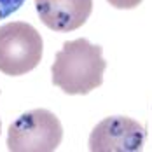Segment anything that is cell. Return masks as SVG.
<instances>
[{
	"instance_id": "cell-1",
	"label": "cell",
	"mask_w": 152,
	"mask_h": 152,
	"mask_svg": "<svg viewBox=\"0 0 152 152\" xmlns=\"http://www.w3.org/2000/svg\"><path fill=\"white\" fill-rule=\"evenodd\" d=\"M105 68L100 46L88 39L68 40L56 53L51 66L53 84L66 94H88L102 86Z\"/></svg>"
},
{
	"instance_id": "cell-2",
	"label": "cell",
	"mask_w": 152,
	"mask_h": 152,
	"mask_svg": "<svg viewBox=\"0 0 152 152\" xmlns=\"http://www.w3.org/2000/svg\"><path fill=\"white\" fill-rule=\"evenodd\" d=\"M42 37L31 25L12 21L0 26V72L5 75H25L42 60Z\"/></svg>"
},
{
	"instance_id": "cell-3",
	"label": "cell",
	"mask_w": 152,
	"mask_h": 152,
	"mask_svg": "<svg viewBox=\"0 0 152 152\" xmlns=\"http://www.w3.org/2000/svg\"><path fill=\"white\" fill-rule=\"evenodd\" d=\"M63 138L60 119L46 108L21 114L7 133V149L12 152H51Z\"/></svg>"
},
{
	"instance_id": "cell-4",
	"label": "cell",
	"mask_w": 152,
	"mask_h": 152,
	"mask_svg": "<svg viewBox=\"0 0 152 152\" xmlns=\"http://www.w3.org/2000/svg\"><path fill=\"white\" fill-rule=\"evenodd\" d=\"M145 142V129L135 119L114 115L98 122L89 137L93 152H137Z\"/></svg>"
},
{
	"instance_id": "cell-5",
	"label": "cell",
	"mask_w": 152,
	"mask_h": 152,
	"mask_svg": "<svg viewBox=\"0 0 152 152\" xmlns=\"http://www.w3.org/2000/svg\"><path fill=\"white\" fill-rule=\"evenodd\" d=\"M35 9L49 30L74 31L91 16L93 0H35Z\"/></svg>"
},
{
	"instance_id": "cell-6",
	"label": "cell",
	"mask_w": 152,
	"mask_h": 152,
	"mask_svg": "<svg viewBox=\"0 0 152 152\" xmlns=\"http://www.w3.org/2000/svg\"><path fill=\"white\" fill-rule=\"evenodd\" d=\"M26 0H0V19H5L25 4Z\"/></svg>"
},
{
	"instance_id": "cell-7",
	"label": "cell",
	"mask_w": 152,
	"mask_h": 152,
	"mask_svg": "<svg viewBox=\"0 0 152 152\" xmlns=\"http://www.w3.org/2000/svg\"><path fill=\"white\" fill-rule=\"evenodd\" d=\"M115 9H135L142 4V0H107Z\"/></svg>"
},
{
	"instance_id": "cell-8",
	"label": "cell",
	"mask_w": 152,
	"mask_h": 152,
	"mask_svg": "<svg viewBox=\"0 0 152 152\" xmlns=\"http://www.w3.org/2000/svg\"><path fill=\"white\" fill-rule=\"evenodd\" d=\"M0 128H2V124H0Z\"/></svg>"
}]
</instances>
